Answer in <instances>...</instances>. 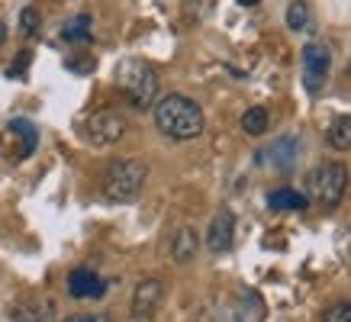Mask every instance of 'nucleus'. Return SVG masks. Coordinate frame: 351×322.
Segmentation results:
<instances>
[{
	"instance_id": "nucleus-1",
	"label": "nucleus",
	"mask_w": 351,
	"mask_h": 322,
	"mask_svg": "<svg viewBox=\"0 0 351 322\" xmlns=\"http://www.w3.org/2000/svg\"><path fill=\"white\" fill-rule=\"evenodd\" d=\"M155 126L171 142H191L203 136L206 116H203L197 100H191L184 94H168L161 100H155Z\"/></svg>"
},
{
	"instance_id": "nucleus-2",
	"label": "nucleus",
	"mask_w": 351,
	"mask_h": 322,
	"mask_svg": "<svg viewBox=\"0 0 351 322\" xmlns=\"http://www.w3.org/2000/svg\"><path fill=\"white\" fill-rule=\"evenodd\" d=\"M113 81H117L119 94L126 97L136 110L155 107V100H158V71H155L145 58H136V55L123 58V62L117 64Z\"/></svg>"
},
{
	"instance_id": "nucleus-3",
	"label": "nucleus",
	"mask_w": 351,
	"mask_h": 322,
	"mask_svg": "<svg viewBox=\"0 0 351 322\" xmlns=\"http://www.w3.org/2000/svg\"><path fill=\"white\" fill-rule=\"evenodd\" d=\"M149 177V164L138 158H117L104 171V197L110 203H132Z\"/></svg>"
},
{
	"instance_id": "nucleus-4",
	"label": "nucleus",
	"mask_w": 351,
	"mask_h": 322,
	"mask_svg": "<svg viewBox=\"0 0 351 322\" xmlns=\"http://www.w3.org/2000/svg\"><path fill=\"white\" fill-rule=\"evenodd\" d=\"M345 190H348V168L339 164V161L319 164V168L306 177V197L319 206V210H326V213H332V210L345 200Z\"/></svg>"
},
{
	"instance_id": "nucleus-5",
	"label": "nucleus",
	"mask_w": 351,
	"mask_h": 322,
	"mask_svg": "<svg viewBox=\"0 0 351 322\" xmlns=\"http://www.w3.org/2000/svg\"><path fill=\"white\" fill-rule=\"evenodd\" d=\"M303 84L309 94H319L332 71V49L326 42H309L303 45Z\"/></svg>"
},
{
	"instance_id": "nucleus-6",
	"label": "nucleus",
	"mask_w": 351,
	"mask_h": 322,
	"mask_svg": "<svg viewBox=\"0 0 351 322\" xmlns=\"http://www.w3.org/2000/svg\"><path fill=\"white\" fill-rule=\"evenodd\" d=\"M300 155H303V142H300V136L287 132V136H280V139L271 142L267 149L258 151V161L267 164V168H274V171H280V174H287L297 168Z\"/></svg>"
},
{
	"instance_id": "nucleus-7",
	"label": "nucleus",
	"mask_w": 351,
	"mask_h": 322,
	"mask_svg": "<svg viewBox=\"0 0 351 322\" xmlns=\"http://www.w3.org/2000/svg\"><path fill=\"white\" fill-rule=\"evenodd\" d=\"M126 136V119L119 116L117 110H97L94 116L87 119V142L90 145H117Z\"/></svg>"
},
{
	"instance_id": "nucleus-8",
	"label": "nucleus",
	"mask_w": 351,
	"mask_h": 322,
	"mask_svg": "<svg viewBox=\"0 0 351 322\" xmlns=\"http://www.w3.org/2000/svg\"><path fill=\"white\" fill-rule=\"evenodd\" d=\"M161 300H165V284L158 277L138 280L132 290V319H152Z\"/></svg>"
},
{
	"instance_id": "nucleus-9",
	"label": "nucleus",
	"mask_w": 351,
	"mask_h": 322,
	"mask_svg": "<svg viewBox=\"0 0 351 322\" xmlns=\"http://www.w3.org/2000/svg\"><path fill=\"white\" fill-rule=\"evenodd\" d=\"M68 293L75 300H100L107 293V280L90 268H75L68 274Z\"/></svg>"
},
{
	"instance_id": "nucleus-10",
	"label": "nucleus",
	"mask_w": 351,
	"mask_h": 322,
	"mask_svg": "<svg viewBox=\"0 0 351 322\" xmlns=\"http://www.w3.org/2000/svg\"><path fill=\"white\" fill-rule=\"evenodd\" d=\"M235 238V216L232 210H219V213L210 219V229H206V248L213 255H226L232 248Z\"/></svg>"
},
{
	"instance_id": "nucleus-11",
	"label": "nucleus",
	"mask_w": 351,
	"mask_h": 322,
	"mask_svg": "<svg viewBox=\"0 0 351 322\" xmlns=\"http://www.w3.org/2000/svg\"><path fill=\"white\" fill-rule=\"evenodd\" d=\"M13 322H52L55 319V303L45 300V297H32V300H23L10 310Z\"/></svg>"
},
{
	"instance_id": "nucleus-12",
	"label": "nucleus",
	"mask_w": 351,
	"mask_h": 322,
	"mask_svg": "<svg viewBox=\"0 0 351 322\" xmlns=\"http://www.w3.org/2000/svg\"><path fill=\"white\" fill-rule=\"evenodd\" d=\"M197 251H200V236L193 232L191 225L178 229V236L171 242V258H174L178 264H191L193 258H197Z\"/></svg>"
},
{
	"instance_id": "nucleus-13",
	"label": "nucleus",
	"mask_w": 351,
	"mask_h": 322,
	"mask_svg": "<svg viewBox=\"0 0 351 322\" xmlns=\"http://www.w3.org/2000/svg\"><path fill=\"white\" fill-rule=\"evenodd\" d=\"M267 206L271 210H290V213H300L309 206V197L306 193L293 190V187H277V190L267 193Z\"/></svg>"
},
{
	"instance_id": "nucleus-14",
	"label": "nucleus",
	"mask_w": 351,
	"mask_h": 322,
	"mask_svg": "<svg viewBox=\"0 0 351 322\" xmlns=\"http://www.w3.org/2000/svg\"><path fill=\"white\" fill-rule=\"evenodd\" d=\"M326 145L332 151H351V116L332 119L329 132H326Z\"/></svg>"
},
{
	"instance_id": "nucleus-15",
	"label": "nucleus",
	"mask_w": 351,
	"mask_h": 322,
	"mask_svg": "<svg viewBox=\"0 0 351 322\" xmlns=\"http://www.w3.org/2000/svg\"><path fill=\"white\" fill-rule=\"evenodd\" d=\"M265 316V306H261V297L255 290H245L239 297V306H235V322H261Z\"/></svg>"
},
{
	"instance_id": "nucleus-16",
	"label": "nucleus",
	"mask_w": 351,
	"mask_h": 322,
	"mask_svg": "<svg viewBox=\"0 0 351 322\" xmlns=\"http://www.w3.org/2000/svg\"><path fill=\"white\" fill-rule=\"evenodd\" d=\"M10 132H16V136L23 139L20 158H26V155H32V151H36V145H39V129L32 126L29 119H13V123H10Z\"/></svg>"
},
{
	"instance_id": "nucleus-17",
	"label": "nucleus",
	"mask_w": 351,
	"mask_h": 322,
	"mask_svg": "<svg viewBox=\"0 0 351 322\" xmlns=\"http://www.w3.org/2000/svg\"><path fill=\"white\" fill-rule=\"evenodd\" d=\"M62 39L64 42H87V39H90V16H87V13H77L75 20H68L62 26Z\"/></svg>"
},
{
	"instance_id": "nucleus-18",
	"label": "nucleus",
	"mask_w": 351,
	"mask_h": 322,
	"mask_svg": "<svg viewBox=\"0 0 351 322\" xmlns=\"http://www.w3.org/2000/svg\"><path fill=\"white\" fill-rule=\"evenodd\" d=\"M267 126H271V116H267L265 107H252L242 113V129L248 136H265Z\"/></svg>"
},
{
	"instance_id": "nucleus-19",
	"label": "nucleus",
	"mask_w": 351,
	"mask_h": 322,
	"mask_svg": "<svg viewBox=\"0 0 351 322\" xmlns=\"http://www.w3.org/2000/svg\"><path fill=\"white\" fill-rule=\"evenodd\" d=\"M287 29H293V32H300V29H306L309 26V3L306 0H293L287 7Z\"/></svg>"
},
{
	"instance_id": "nucleus-20",
	"label": "nucleus",
	"mask_w": 351,
	"mask_h": 322,
	"mask_svg": "<svg viewBox=\"0 0 351 322\" xmlns=\"http://www.w3.org/2000/svg\"><path fill=\"white\" fill-rule=\"evenodd\" d=\"M322 322H351V303H332L329 310L322 312Z\"/></svg>"
},
{
	"instance_id": "nucleus-21",
	"label": "nucleus",
	"mask_w": 351,
	"mask_h": 322,
	"mask_svg": "<svg viewBox=\"0 0 351 322\" xmlns=\"http://www.w3.org/2000/svg\"><path fill=\"white\" fill-rule=\"evenodd\" d=\"M20 26L26 36H36V32H39V13L32 10V7H26V10L20 13Z\"/></svg>"
},
{
	"instance_id": "nucleus-22",
	"label": "nucleus",
	"mask_w": 351,
	"mask_h": 322,
	"mask_svg": "<svg viewBox=\"0 0 351 322\" xmlns=\"http://www.w3.org/2000/svg\"><path fill=\"white\" fill-rule=\"evenodd\" d=\"M64 322H110L107 312H77V316H68Z\"/></svg>"
},
{
	"instance_id": "nucleus-23",
	"label": "nucleus",
	"mask_w": 351,
	"mask_h": 322,
	"mask_svg": "<svg viewBox=\"0 0 351 322\" xmlns=\"http://www.w3.org/2000/svg\"><path fill=\"white\" fill-rule=\"evenodd\" d=\"M29 58H32V55L29 52H20V55H16V64H13V68H10V71H7V75H20V71H23V68H26V64H29Z\"/></svg>"
},
{
	"instance_id": "nucleus-24",
	"label": "nucleus",
	"mask_w": 351,
	"mask_h": 322,
	"mask_svg": "<svg viewBox=\"0 0 351 322\" xmlns=\"http://www.w3.org/2000/svg\"><path fill=\"white\" fill-rule=\"evenodd\" d=\"M7 42V26H3V23H0V45Z\"/></svg>"
},
{
	"instance_id": "nucleus-25",
	"label": "nucleus",
	"mask_w": 351,
	"mask_h": 322,
	"mask_svg": "<svg viewBox=\"0 0 351 322\" xmlns=\"http://www.w3.org/2000/svg\"><path fill=\"white\" fill-rule=\"evenodd\" d=\"M239 3H242V7H255L258 0H239Z\"/></svg>"
},
{
	"instance_id": "nucleus-26",
	"label": "nucleus",
	"mask_w": 351,
	"mask_h": 322,
	"mask_svg": "<svg viewBox=\"0 0 351 322\" xmlns=\"http://www.w3.org/2000/svg\"><path fill=\"white\" fill-rule=\"evenodd\" d=\"M132 322H152V319H132Z\"/></svg>"
}]
</instances>
